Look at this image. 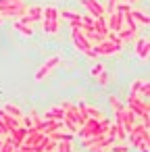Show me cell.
Segmentation results:
<instances>
[{
	"instance_id": "83f0119b",
	"label": "cell",
	"mask_w": 150,
	"mask_h": 152,
	"mask_svg": "<svg viewBox=\"0 0 150 152\" xmlns=\"http://www.w3.org/2000/svg\"><path fill=\"white\" fill-rule=\"evenodd\" d=\"M117 4H119V0H106V7H104V13H106V15L115 13V11H117Z\"/></svg>"
},
{
	"instance_id": "e575fe53",
	"label": "cell",
	"mask_w": 150,
	"mask_h": 152,
	"mask_svg": "<svg viewBox=\"0 0 150 152\" xmlns=\"http://www.w3.org/2000/svg\"><path fill=\"white\" fill-rule=\"evenodd\" d=\"M0 137H4V131H2V129H0Z\"/></svg>"
},
{
	"instance_id": "52a82bcc",
	"label": "cell",
	"mask_w": 150,
	"mask_h": 152,
	"mask_svg": "<svg viewBox=\"0 0 150 152\" xmlns=\"http://www.w3.org/2000/svg\"><path fill=\"white\" fill-rule=\"evenodd\" d=\"M92 48H94L96 56H110V54H119V52H121V48H117L108 38H102V40H100L98 44H94Z\"/></svg>"
},
{
	"instance_id": "9a60e30c",
	"label": "cell",
	"mask_w": 150,
	"mask_h": 152,
	"mask_svg": "<svg viewBox=\"0 0 150 152\" xmlns=\"http://www.w3.org/2000/svg\"><path fill=\"white\" fill-rule=\"evenodd\" d=\"M106 25H108V31H119L121 25H123V15H121L119 11L106 15Z\"/></svg>"
},
{
	"instance_id": "e0dca14e",
	"label": "cell",
	"mask_w": 150,
	"mask_h": 152,
	"mask_svg": "<svg viewBox=\"0 0 150 152\" xmlns=\"http://www.w3.org/2000/svg\"><path fill=\"white\" fill-rule=\"evenodd\" d=\"M92 27H94V31H96L100 38H106V34H108L106 17H96V19H94V23H92Z\"/></svg>"
},
{
	"instance_id": "cb8c5ba5",
	"label": "cell",
	"mask_w": 150,
	"mask_h": 152,
	"mask_svg": "<svg viewBox=\"0 0 150 152\" xmlns=\"http://www.w3.org/2000/svg\"><path fill=\"white\" fill-rule=\"evenodd\" d=\"M15 144H13V140L9 137V135H4L2 137V146H0V152H15Z\"/></svg>"
},
{
	"instance_id": "9c48e42d",
	"label": "cell",
	"mask_w": 150,
	"mask_h": 152,
	"mask_svg": "<svg viewBox=\"0 0 150 152\" xmlns=\"http://www.w3.org/2000/svg\"><path fill=\"white\" fill-rule=\"evenodd\" d=\"M21 125V121L19 119H15V117H11L9 113H4V108L0 106V129L4 131V135H9L13 129H17Z\"/></svg>"
},
{
	"instance_id": "4dcf8cb0",
	"label": "cell",
	"mask_w": 150,
	"mask_h": 152,
	"mask_svg": "<svg viewBox=\"0 0 150 152\" xmlns=\"http://www.w3.org/2000/svg\"><path fill=\"white\" fill-rule=\"evenodd\" d=\"M148 148H150V142H142L135 150H138V152H148Z\"/></svg>"
},
{
	"instance_id": "7c38bea8",
	"label": "cell",
	"mask_w": 150,
	"mask_h": 152,
	"mask_svg": "<svg viewBox=\"0 0 150 152\" xmlns=\"http://www.w3.org/2000/svg\"><path fill=\"white\" fill-rule=\"evenodd\" d=\"M79 2L83 4V9L96 19V17H106L104 13V4L100 2V0H79Z\"/></svg>"
},
{
	"instance_id": "8fae6325",
	"label": "cell",
	"mask_w": 150,
	"mask_h": 152,
	"mask_svg": "<svg viewBox=\"0 0 150 152\" xmlns=\"http://www.w3.org/2000/svg\"><path fill=\"white\" fill-rule=\"evenodd\" d=\"M44 140H46V133H44L42 129H38V127H29V129H27V135H25V140H23L21 146L34 148V146H38V144L44 142Z\"/></svg>"
},
{
	"instance_id": "2e32d148",
	"label": "cell",
	"mask_w": 150,
	"mask_h": 152,
	"mask_svg": "<svg viewBox=\"0 0 150 152\" xmlns=\"http://www.w3.org/2000/svg\"><path fill=\"white\" fill-rule=\"evenodd\" d=\"M63 108L56 104V106H50L48 110H44V115H42V119L44 121H63Z\"/></svg>"
},
{
	"instance_id": "ba28073f",
	"label": "cell",
	"mask_w": 150,
	"mask_h": 152,
	"mask_svg": "<svg viewBox=\"0 0 150 152\" xmlns=\"http://www.w3.org/2000/svg\"><path fill=\"white\" fill-rule=\"evenodd\" d=\"M127 94H133V96H140V98H150V83L148 79H133L129 83V90Z\"/></svg>"
},
{
	"instance_id": "4316f807",
	"label": "cell",
	"mask_w": 150,
	"mask_h": 152,
	"mask_svg": "<svg viewBox=\"0 0 150 152\" xmlns=\"http://www.w3.org/2000/svg\"><path fill=\"white\" fill-rule=\"evenodd\" d=\"M108 152H127V144H123V142H115V144L108 148Z\"/></svg>"
},
{
	"instance_id": "3957f363",
	"label": "cell",
	"mask_w": 150,
	"mask_h": 152,
	"mask_svg": "<svg viewBox=\"0 0 150 152\" xmlns=\"http://www.w3.org/2000/svg\"><path fill=\"white\" fill-rule=\"evenodd\" d=\"M40 23H42V31L44 34H48V36L59 34V29H61V11L54 4H46L44 11H42Z\"/></svg>"
},
{
	"instance_id": "5b68a950",
	"label": "cell",
	"mask_w": 150,
	"mask_h": 152,
	"mask_svg": "<svg viewBox=\"0 0 150 152\" xmlns=\"http://www.w3.org/2000/svg\"><path fill=\"white\" fill-rule=\"evenodd\" d=\"M71 42H73L75 50H77L79 54H83V56H88V58H96V52H94L92 44L86 40V36H83L77 27H71Z\"/></svg>"
},
{
	"instance_id": "836d02e7",
	"label": "cell",
	"mask_w": 150,
	"mask_h": 152,
	"mask_svg": "<svg viewBox=\"0 0 150 152\" xmlns=\"http://www.w3.org/2000/svg\"><path fill=\"white\" fill-rule=\"evenodd\" d=\"M138 2V0H127V4H135Z\"/></svg>"
},
{
	"instance_id": "277c9868",
	"label": "cell",
	"mask_w": 150,
	"mask_h": 152,
	"mask_svg": "<svg viewBox=\"0 0 150 152\" xmlns=\"http://www.w3.org/2000/svg\"><path fill=\"white\" fill-rule=\"evenodd\" d=\"M27 4L23 0H0V17L2 19H19L25 15Z\"/></svg>"
},
{
	"instance_id": "f1b7e54d",
	"label": "cell",
	"mask_w": 150,
	"mask_h": 152,
	"mask_svg": "<svg viewBox=\"0 0 150 152\" xmlns=\"http://www.w3.org/2000/svg\"><path fill=\"white\" fill-rule=\"evenodd\" d=\"M81 23H83V25H92V23H94V17H92L90 13H86V15H81Z\"/></svg>"
},
{
	"instance_id": "7a4b0ae2",
	"label": "cell",
	"mask_w": 150,
	"mask_h": 152,
	"mask_svg": "<svg viewBox=\"0 0 150 152\" xmlns=\"http://www.w3.org/2000/svg\"><path fill=\"white\" fill-rule=\"evenodd\" d=\"M125 106L135 115V119H140L142 125H150V102L146 98H140V96H133V94H127V102Z\"/></svg>"
},
{
	"instance_id": "8992f818",
	"label": "cell",
	"mask_w": 150,
	"mask_h": 152,
	"mask_svg": "<svg viewBox=\"0 0 150 152\" xmlns=\"http://www.w3.org/2000/svg\"><path fill=\"white\" fill-rule=\"evenodd\" d=\"M59 65H61V56H56V54H54V56H48V58L42 63V67L36 71V81H44Z\"/></svg>"
},
{
	"instance_id": "f546056e",
	"label": "cell",
	"mask_w": 150,
	"mask_h": 152,
	"mask_svg": "<svg viewBox=\"0 0 150 152\" xmlns=\"http://www.w3.org/2000/svg\"><path fill=\"white\" fill-rule=\"evenodd\" d=\"M96 81H98V86H106L108 83V73H102L100 77H96Z\"/></svg>"
},
{
	"instance_id": "d6986e66",
	"label": "cell",
	"mask_w": 150,
	"mask_h": 152,
	"mask_svg": "<svg viewBox=\"0 0 150 152\" xmlns=\"http://www.w3.org/2000/svg\"><path fill=\"white\" fill-rule=\"evenodd\" d=\"M25 135H27V129H25V127H21V125L9 133V137L13 140V144H15V146H21V144H23V140H25Z\"/></svg>"
},
{
	"instance_id": "603a6c76",
	"label": "cell",
	"mask_w": 150,
	"mask_h": 152,
	"mask_svg": "<svg viewBox=\"0 0 150 152\" xmlns=\"http://www.w3.org/2000/svg\"><path fill=\"white\" fill-rule=\"evenodd\" d=\"M54 152H73V140H61V142H56V150Z\"/></svg>"
},
{
	"instance_id": "30bf717a",
	"label": "cell",
	"mask_w": 150,
	"mask_h": 152,
	"mask_svg": "<svg viewBox=\"0 0 150 152\" xmlns=\"http://www.w3.org/2000/svg\"><path fill=\"white\" fill-rule=\"evenodd\" d=\"M115 121H119V123H121V125H123V127H125L127 131H129V129H131V127H133V125L138 123L135 115H133V113H131V110H129L127 106H123V108H121L119 113H115Z\"/></svg>"
},
{
	"instance_id": "d6a6232c",
	"label": "cell",
	"mask_w": 150,
	"mask_h": 152,
	"mask_svg": "<svg viewBox=\"0 0 150 152\" xmlns=\"http://www.w3.org/2000/svg\"><path fill=\"white\" fill-rule=\"evenodd\" d=\"M15 152H34L31 148H27V146H17L15 148Z\"/></svg>"
},
{
	"instance_id": "ac0fdd59",
	"label": "cell",
	"mask_w": 150,
	"mask_h": 152,
	"mask_svg": "<svg viewBox=\"0 0 150 152\" xmlns=\"http://www.w3.org/2000/svg\"><path fill=\"white\" fill-rule=\"evenodd\" d=\"M13 27H15L21 36H25V38H31V36H34V25H29V23H23V21L15 19V21H13Z\"/></svg>"
},
{
	"instance_id": "484cf974",
	"label": "cell",
	"mask_w": 150,
	"mask_h": 152,
	"mask_svg": "<svg viewBox=\"0 0 150 152\" xmlns=\"http://www.w3.org/2000/svg\"><path fill=\"white\" fill-rule=\"evenodd\" d=\"M108 102H110V106H113V110H115V113H119V110L125 106V104H123L117 96H108Z\"/></svg>"
},
{
	"instance_id": "6da1fadb",
	"label": "cell",
	"mask_w": 150,
	"mask_h": 152,
	"mask_svg": "<svg viewBox=\"0 0 150 152\" xmlns=\"http://www.w3.org/2000/svg\"><path fill=\"white\" fill-rule=\"evenodd\" d=\"M110 119L108 117H104V119H100V121H96V119H86V123L75 131L77 133V137L83 142V140H90V137H96V135H104V133H108V127H110Z\"/></svg>"
},
{
	"instance_id": "44dd1931",
	"label": "cell",
	"mask_w": 150,
	"mask_h": 152,
	"mask_svg": "<svg viewBox=\"0 0 150 152\" xmlns=\"http://www.w3.org/2000/svg\"><path fill=\"white\" fill-rule=\"evenodd\" d=\"M2 108H4V113H9L11 117H15V119H19V121L25 117V113L21 110V106H17V104H13V102H7Z\"/></svg>"
},
{
	"instance_id": "7402d4cb",
	"label": "cell",
	"mask_w": 150,
	"mask_h": 152,
	"mask_svg": "<svg viewBox=\"0 0 150 152\" xmlns=\"http://www.w3.org/2000/svg\"><path fill=\"white\" fill-rule=\"evenodd\" d=\"M86 115H88L90 119H96V121H100V119H104V117H106L98 106H92V104H88V102H86Z\"/></svg>"
},
{
	"instance_id": "d590c367",
	"label": "cell",
	"mask_w": 150,
	"mask_h": 152,
	"mask_svg": "<svg viewBox=\"0 0 150 152\" xmlns=\"http://www.w3.org/2000/svg\"><path fill=\"white\" fill-rule=\"evenodd\" d=\"M0 23H2V17H0Z\"/></svg>"
},
{
	"instance_id": "1f68e13d",
	"label": "cell",
	"mask_w": 150,
	"mask_h": 152,
	"mask_svg": "<svg viewBox=\"0 0 150 152\" xmlns=\"http://www.w3.org/2000/svg\"><path fill=\"white\" fill-rule=\"evenodd\" d=\"M21 127L29 129V127H31V119H29V117H23V119H21Z\"/></svg>"
},
{
	"instance_id": "4fadbf2b",
	"label": "cell",
	"mask_w": 150,
	"mask_h": 152,
	"mask_svg": "<svg viewBox=\"0 0 150 152\" xmlns=\"http://www.w3.org/2000/svg\"><path fill=\"white\" fill-rule=\"evenodd\" d=\"M42 11H44V9H42L40 4H31V7H27V9H25V15H23V17H19V21L34 25L36 21H40V19H42Z\"/></svg>"
},
{
	"instance_id": "5bb4252c",
	"label": "cell",
	"mask_w": 150,
	"mask_h": 152,
	"mask_svg": "<svg viewBox=\"0 0 150 152\" xmlns=\"http://www.w3.org/2000/svg\"><path fill=\"white\" fill-rule=\"evenodd\" d=\"M135 56L140 58V61H148V56H150V40H148V36H144V38H135Z\"/></svg>"
},
{
	"instance_id": "ffe728a7",
	"label": "cell",
	"mask_w": 150,
	"mask_h": 152,
	"mask_svg": "<svg viewBox=\"0 0 150 152\" xmlns=\"http://www.w3.org/2000/svg\"><path fill=\"white\" fill-rule=\"evenodd\" d=\"M131 17H133V21H135L138 25H144V27L150 25V17H148L146 11H135V9H131Z\"/></svg>"
},
{
	"instance_id": "d4e9b609",
	"label": "cell",
	"mask_w": 150,
	"mask_h": 152,
	"mask_svg": "<svg viewBox=\"0 0 150 152\" xmlns=\"http://www.w3.org/2000/svg\"><path fill=\"white\" fill-rule=\"evenodd\" d=\"M102 73H106V67H104L102 63H94V65H92V69H90V75L96 79V77H100Z\"/></svg>"
}]
</instances>
